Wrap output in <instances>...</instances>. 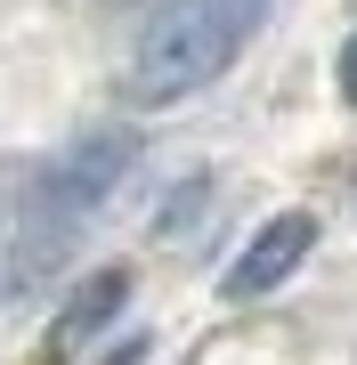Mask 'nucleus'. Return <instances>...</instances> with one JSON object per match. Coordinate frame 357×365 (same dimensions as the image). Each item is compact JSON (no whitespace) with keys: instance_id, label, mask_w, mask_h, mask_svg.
<instances>
[{"instance_id":"obj_1","label":"nucleus","mask_w":357,"mask_h":365,"mask_svg":"<svg viewBox=\"0 0 357 365\" xmlns=\"http://www.w3.org/2000/svg\"><path fill=\"white\" fill-rule=\"evenodd\" d=\"M260 25H268V0H162L138 25L130 98L138 106H179V98L212 90Z\"/></svg>"},{"instance_id":"obj_2","label":"nucleus","mask_w":357,"mask_h":365,"mask_svg":"<svg viewBox=\"0 0 357 365\" xmlns=\"http://www.w3.org/2000/svg\"><path fill=\"white\" fill-rule=\"evenodd\" d=\"M130 163H138V146L122 138V130H98V138H81L73 155H57L49 170H41V187L25 195V220H16V244H9L0 284H9V292H33L41 276L73 252V235L114 203V187L130 179Z\"/></svg>"},{"instance_id":"obj_3","label":"nucleus","mask_w":357,"mask_h":365,"mask_svg":"<svg viewBox=\"0 0 357 365\" xmlns=\"http://www.w3.org/2000/svg\"><path fill=\"white\" fill-rule=\"evenodd\" d=\"M309 244H317V227H309V211H276L252 244L236 252V268H227V292L236 300H252V292H276L292 268L309 260Z\"/></svg>"},{"instance_id":"obj_4","label":"nucleus","mask_w":357,"mask_h":365,"mask_svg":"<svg viewBox=\"0 0 357 365\" xmlns=\"http://www.w3.org/2000/svg\"><path fill=\"white\" fill-rule=\"evenodd\" d=\"M122 300H130V276H122V268H98L90 284H81V292L66 300V309L49 317V357H73V349H81L90 333H106Z\"/></svg>"},{"instance_id":"obj_5","label":"nucleus","mask_w":357,"mask_h":365,"mask_svg":"<svg viewBox=\"0 0 357 365\" xmlns=\"http://www.w3.org/2000/svg\"><path fill=\"white\" fill-rule=\"evenodd\" d=\"M138 357H146V341L130 333V341H114V349H106V357H98V365H138Z\"/></svg>"},{"instance_id":"obj_6","label":"nucleus","mask_w":357,"mask_h":365,"mask_svg":"<svg viewBox=\"0 0 357 365\" xmlns=\"http://www.w3.org/2000/svg\"><path fill=\"white\" fill-rule=\"evenodd\" d=\"M341 90H349V106H357V41L341 49Z\"/></svg>"}]
</instances>
